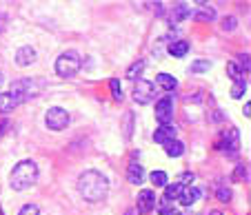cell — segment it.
Returning a JSON list of instances; mask_svg holds the SVG:
<instances>
[{
    "label": "cell",
    "instance_id": "1",
    "mask_svg": "<svg viewBox=\"0 0 251 215\" xmlns=\"http://www.w3.org/2000/svg\"><path fill=\"white\" fill-rule=\"evenodd\" d=\"M78 191L87 202H102L107 197V191H109V182L102 173L89 169L78 177Z\"/></svg>",
    "mask_w": 251,
    "mask_h": 215
},
{
    "label": "cell",
    "instance_id": "2",
    "mask_svg": "<svg viewBox=\"0 0 251 215\" xmlns=\"http://www.w3.org/2000/svg\"><path fill=\"white\" fill-rule=\"evenodd\" d=\"M9 182H11V189L14 191H25L29 189L31 184L38 182V164L33 162V160H23L14 167L9 175Z\"/></svg>",
    "mask_w": 251,
    "mask_h": 215
},
{
    "label": "cell",
    "instance_id": "3",
    "mask_svg": "<svg viewBox=\"0 0 251 215\" xmlns=\"http://www.w3.org/2000/svg\"><path fill=\"white\" fill-rule=\"evenodd\" d=\"M45 80L40 78H23V80H16L11 85L9 93L16 98L18 102H25V100H31V98H38L45 89Z\"/></svg>",
    "mask_w": 251,
    "mask_h": 215
},
{
    "label": "cell",
    "instance_id": "4",
    "mask_svg": "<svg viewBox=\"0 0 251 215\" xmlns=\"http://www.w3.org/2000/svg\"><path fill=\"white\" fill-rule=\"evenodd\" d=\"M82 67V60L76 51H65L56 60V73L62 78H74Z\"/></svg>",
    "mask_w": 251,
    "mask_h": 215
},
{
    "label": "cell",
    "instance_id": "5",
    "mask_svg": "<svg viewBox=\"0 0 251 215\" xmlns=\"http://www.w3.org/2000/svg\"><path fill=\"white\" fill-rule=\"evenodd\" d=\"M69 120L71 118H69V113H67V109H62V107H51V109H47V115H45V125L51 131H62V129H67Z\"/></svg>",
    "mask_w": 251,
    "mask_h": 215
},
{
    "label": "cell",
    "instance_id": "6",
    "mask_svg": "<svg viewBox=\"0 0 251 215\" xmlns=\"http://www.w3.org/2000/svg\"><path fill=\"white\" fill-rule=\"evenodd\" d=\"M153 98H156V86H153V82L138 80L136 85H133V100H136L138 105H149Z\"/></svg>",
    "mask_w": 251,
    "mask_h": 215
},
{
    "label": "cell",
    "instance_id": "7",
    "mask_svg": "<svg viewBox=\"0 0 251 215\" xmlns=\"http://www.w3.org/2000/svg\"><path fill=\"white\" fill-rule=\"evenodd\" d=\"M156 120L160 125H171L174 120V98L171 96H165L156 102Z\"/></svg>",
    "mask_w": 251,
    "mask_h": 215
},
{
    "label": "cell",
    "instance_id": "8",
    "mask_svg": "<svg viewBox=\"0 0 251 215\" xmlns=\"http://www.w3.org/2000/svg\"><path fill=\"white\" fill-rule=\"evenodd\" d=\"M218 149L229 151V155H236L238 149H240V133H238V129L223 131V138H220V142H218Z\"/></svg>",
    "mask_w": 251,
    "mask_h": 215
},
{
    "label": "cell",
    "instance_id": "9",
    "mask_svg": "<svg viewBox=\"0 0 251 215\" xmlns=\"http://www.w3.org/2000/svg\"><path fill=\"white\" fill-rule=\"evenodd\" d=\"M138 211L140 213H151L153 209H156V204H158V200H156V193L151 191V189H145V191H140L138 193Z\"/></svg>",
    "mask_w": 251,
    "mask_h": 215
},
{
    "label": "cell",
    "instance_id": "10",
    "mask_svg": "<svg viewBox=\"0 0 251 215\" xmlns=\"http://www.w3.org/2000/svg\"><path fill=\"white\" fill-rule=\"evenodd\" d=\"M198 200H200V189L194 187V184H191V187H182L180 195H178V202H180L182 206H191Z\"/></svg>",
    "mask_w": 251,
    "mask_h": 215
},
{
    "label": "cell",
    "instance_id": "11",
    "mask_svg": "<svg viewBox=\"0 0 251 215\" xmlns=\"http://www.w3.org/2000/svg\"><path fill=\"white\" fill-rule=\"evenodd\" d=\"M153 140H156L158 144H167V142H171V140H176V127L174 125H160L156 129V133H153Z\"/></svg>",
    "mask_w": 251,
    "mask_h": 215
},
{
    "label": "cell",
    "instance_id": "12",
    "mask_svg": "<svg viewBox=\"0 0 251 215\" xmlns=\"http://www.w3.org/2000/svg\"><path fill=\"white\" fill-rule=\"evenodd\" d=\"M31 63H36V49L20 47L18 51H16V64H18V67H29Z\"/></svg>",
    "mask_w": 251,
    "mask_h": 215
},
{
    "label": "cell",
    "instance_id": "13",
    "mask_svg": "<svg viewBox=\"0 0 251 215\" xmlns=\"http://www.w3.org/2000/svg\"><path fill=\"white\" fill-rule=\"evenodd\" d=\"M189 16H194V9H191V5H187V2H180V5H176L174 11H171V22H182L185 18H189Z\"/></svg>",
    "mask_w": 251,
    "mask_h": 215
},
{
    "label": "cell",
    "instance_id": "14",
    "mask_svg": "<svg viewBox=\"0 0 251 215\" xmlns=\"http://www.w3.org/2000/svg\"><path fill=\"white\" fill-rule=\"evenodd\" d=\"M127 177H129L131 184H142V180H145V169H142L140 164L131 162L129 164V169H127Z\"/></svg>",
    "mask_w": 251,
    "mask_h": 215
},
{
    "label": "cell",
    "instance_id": "15",
    "mask_svg": "<svg viewBox=\"0 0 251 215\" xmlns=\"http://www.w3.org/2000/svg\"><path fill=\"white\" fill-rule=\"evenodd\" d=\"M194 18L198 20V22H211V20H216V9L209 7V5H204V2H200L198 14H196Z\"/></svg>",
    "mask_w": 251,
    "mask_h": 215
},
{
    "label": "cell",
    "instance_id": "16",
    "mask_svg": "<svg viewBox=\"0 0 251 215\" xmlns=\"http://www.w3.org/2000/svg\"><path fill=\"white\" fill-rule=\"evenodd\" d=\"M18 105H20V102L16 100L14 96H11L9 91H7V93H0V111H2V113H9V111H14Z\"/></svg>",
    "mask_w": 251,
    "mask_h": 215
},
{
    "label": "cell",
    "instance_id": "17",
    "mask_svg": "<svg viewBox=\"0 0 251 215\" xmlns=\"http://www.w3.org/2000/svg\"><path fill=\"white\" fill-rule=\"evenodd\" d=\"M156 82L162 86L165 91H174L176 86H178V80H176L171 73H158L156 76Z\"/></svg>",
    "mask_w": 251,
    "mask_h": 215
},
{
    "label": "cell",
    "instance_id": "18",
    "mask_svg": "<svg viewBox=\"0 0 251 215\" xmlns=\"http://www.w3.org/2000/svg\"><path fill=\"white\" fill-rule=\"evenodd\" d=\"M165 151L169 158H180L182 153H185V144L178 142V140H171V142L165 144Z\"/></svg>",
    "mask_w": 251,
    "mask_h": 215
},
{
    "label": "cell",
    "instance_id": "19",
    "mask_svg": "<svg viewBox=\"0 0 251 215\" xmlns=\"http://www.w3.org/2000/svg\"><path fill=\"white\" fill-rule=\"evenodd\" d=\"M187 51H189V43H185V40H176V43L169 44V53L176 58L187 56Z\"/></svg>",
    "mask_w": 251,
    "mask_h": 215
},
{
    "label": "cell",
    "instance_id": "20",
    "mask_svg": "<svg viewBox=\"0 0 251 215\" xmlns=\"http://www.w3.org/2000/svg\"><path fill=\"white\" fill-rule=\"evenodd\" d=\"M142 71H145V60H136V63H133L131 67L127 69L125 78H129V80H136V78H140Z\"/></svg>",
    "mask_w": 251,
    "mask_h": 215
},
{
    "label": "cell",
    "instance_id": "21",
    "mask_svg": "<svg viewBox=\"0 0 251 215\" xmlns=\"http://www.w3.org/2000/svg\"><path fill=\"white\" fill-rule=\"evenodd\" d=\"M227 73H229V78H231L233 82H242V80H245V73L240 71V67H238L236 63H229L227 64Z\"/></svg>",
    "mask_w": 251,
    "mask_h": 215
},
{
    "label": "cell",
    "instance_id": "22",
    "mask_svg": "<svg viewBox=\"0 0 251 215\" xmlns=\"http://www.w3.org/2000/svg\"><path fill=\"white\" fill-rule=\"evenodd\" d=\"M180 191H182V184H167L165 187V197L167 200H178V195H180Z\"/></svg>",
    "mask_w": 251,
    "mask_h": 215
},
{
    "label": "cell",
    "instance_id": "23",
    "mask_svg": "<svg viewBox=\"0 0 251 215\" xmlns=\"http://www.w3.org/2000/svg\"><path fill=\"white\" fill-rule=\"evenodd\" d=\"M149 177H151V182L156 187H167V184H169V177H167L165 171H153Z\"/></svg>",
    "mask_w": 251,
    "mask_h": 215
},
{
    "label": "cell",
    "instance_id": "24",
    "mask_svg": "<svg viewBox=\"0 0 251 215\" xmlns=\"http://www.w3.org/2000/svg\"><path fill=\"white\" fill-rule=\"evenodd\" d=\"M247 91V80L242 82H233V89H231V98H242Z\"/></svg>",
    "mask_w": 251,
    "mask_h": 215
},
{
    "label": "cell",
    "instance_id": "25",
    "mask_svg": "<svg viewBox=\"0 0 251 215\" xmlns=\"http://www.w3.org/2000/svg\"><path fill=\"white\" fill-rule=\"evenodd\" d=\"M207 69H211L209 60H198V63L191 64V73H200V71H207Z\"/></svg>",
    "mask_w": 251,
    "mask_h": 215
},
{
    "label": "cell",
    "instance_id": "26",
    "mask_svg": "<svg viewBox=\"0 0 251 215\" xmlns=\"http://www.w3.org/2000/svg\"><path fill=\"white\" fill-rule=\"evenodd\" d=\"M158 204H160V215H174L176 213V211L171 209V200H167V197H162Z\"/></svg>",
    "mask_w": 251,
    "mask_h": 215
},
{
    "label": "cell",
    "instance_id": "27",
    "mask_svg": "<svg viewBox=\"0 0 251 215\" xmlns=\"http://www.w3.org/2000/svg\"><path fill=\"white\" fill-rule=\"evenodd\" d=\"M111 93H114V100H118V102L123 100V86H120V82L116 78L111 80Z\"/></svg>",
    "mask_w": 251,
    "mask_h": 215
},
{
    "label": "cell",
    "instance_id": "28",
    "mask_svg": "<svg viewBox=\"0 0 251 215\" xmlns=\"http://www.w3.org/2000/svg\"><path fill=\"white\" fill-rule=\"evenodd\" d=\"M236 24H238V20L233 18V16H229V18L223 20V31H233V29H236Z\"/></svg>",
    "mask_w": 251,
    "mask_h": 215
},
{
    "label": "cell",
    "instance_id": "29",
    "mask_svg": "<svg viewBox=\"0 0 251 215\" xmlns=\"http://www.w3.org/2000/svg\"><path fill=\"white\" fill-rule=\"evenodd\" d=\"M238 60H240V71L242 73L249 71V53H240V56H238Z\"/></svg>",
    "mask_w": 251,
    "mask_h": 215
},
{
    "label": "cell",
    "instance_id": "30",
    "mask_svg": "<svg viewBox=\"0 0 251 215\" xmlns=\"http://www.w3.org/2000/svg\"><path fill=\"white\" fill-rule=\"evenodd\" d=\"M18 215H38V206H36V204H27V206H23V209H20Z\"/></svg>",
    "mask_w": 251,
    "mask_h": 215
},
{
    "label": "cell",
    "instance_id": "31",
    "mask_svg": "<svg viewBox=\"0 0 251 215\" xmlns=\"http://www.w3.org/2000/svg\"><path fill=\"white\" fill-rule=\"evenodd\" d=\"M131 120H133V115L131 113H127V131H125V138H131Z\"/></svg>",
    "mask_w": 251,
    "mask_h": 215
},
{
    "label": "cell",
    "instance_id": "32",
    "mask_svg": "<svg viewBox=\"0 0 251 215\" xmlns=\"http://www.w3.org/2000/svg\"><path fill=\"white\" fill-rule=\"evenodd\" d=\"M218 197H220L223 202H227L229 197H231V191H229V189H220V191H218Z\"/></svg>",
    "mask_w": 251,
    "mask_h": 215
},
{
    "label": "cell",
    "instance_id": "33",
    "mask_svg": "<svg viewBox=\"0 0 251 215\" xmlns=\"http://www.w3.org/2000/svg\"><path fill=\"white\" fill-rule=\"evenodd\" d=\"M240 177H245L247 180V167H238L236 175H233V180H240Z\"/></svg>",
    "mask_w": 251,
    "mask_h": 215
},
{
    "label": "cell",
    "instance_id": "34",
    "mask_svg": "<svg viewBox=\"0 0 251 215\" xmlns=\"http://www.w3.org/2000/svg\"><path fill=\"white\" fill-rule=\"evenodd\" d=\"M7 127H9V122H7V120H2V122H0V138H2V133H5Z\"/></svg>",
    "mask_w": 251,
    "mask_h": 215
},
{
    "label": "cell",
    "instance_id": "35",
    "mask_svg": "<svg viewBox=\"0 0 251 215\" xmlns=\"http://www.w3.org/2000/svg\"><path fill=\"white\" fill-rule=\"evenodd\" d=\"M249 111H251V105L247 102V105H245V115H247V118H249Z\"/></svg>",
    "mask_w": 251,
    "mask_h": 215
},
{
    "label": "cell",
    "instance_id": "36",
    "mask_svg": "<svg viewBox=\"0 0 251 215\" xmlns=\"http://www.w3.org/2000/svg\"><path fill=\"white\" fill-rule=\"evenodd\" d=\"M211 215H223V213H220V211H213V213Z\"/></svg>",
    "mask_w": 251,
    "mask_h": 215
},
{
    "label": "cell",
    "instance_id": "37",
    "mask_svg": "<svg viewBox=\"0 0 251 215\" xmlns=\"http://www.w3.org/2000/svg\"><path fill=\"white\" fill-rule=\"evenodd\" d=\"M127 215H133V211H129V213H127Z\"/></svg>",
    "mask_w": 251,
    "mask_h": 215
},
{
    "label": "cell",
    "instance_id": "38",
    "mask_svg": "<svg viewBox=\"0 0 251 215\" xmlns=\"http://www.w3.org/2000/svg\"><path fill=\"white\" fill-rule=\"evenodd\" d=\"M0 76H2V73H0ZM0 82H2V78H0Z\"/></svg>",
    "mask_w": 251,
    "mask_h": 215
},
{
    "label": "cell",
    "instance_id": "39",
    "mask_svg": "<svg viewBox=\"0 0 251 215\" xmlns=\"http://www.w3.org/2000/svg\"><path fill=\"white\" fill-rule=\"evenodd\" d=\"M174 215H180V213H174Z\"/></svg>",
    "mask_w": 251,
    "mask_h": 215
}]
</instances>
